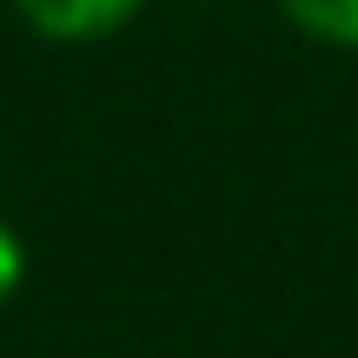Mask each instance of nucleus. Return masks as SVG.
Listing matches in <instances>:
<instances>
[{"label":"nucleus","instance_id":"1","mask_svg":"<svg viewBox=\"0 0 358 358\" xmlns=\"http://www.w3.org/2000/svg\"><path fill=\"white\" fill-rule=\"evenodd\" d=\"M20 20L34 27L40 40H60V47H80V40H106L146 7V0H13Z\"/></svg>","mask_w":358,"mask_h":358},{"label":"nucleus","instance_id":"2","mask_svg":"<svg viewBox=\"0 0 358 358\" xmlns=\"http://www.w3.org/2000/svg\"><path fill=\"white\" fill-rule=\"evenodd\" d=\"M279 13L325 47H358V0H279Z\"/></svg>","mask_w":358,"mask_h":358},{"label":"nucleus","instance_id":"3","mask_svg":"<svg viewBox=\"0 0 358 358\" xmlns=\"http://www.w3.org/2000/svg\"><path fill=\"white\" fill-rule=\"evenodd\" d=\"M20 272H27V252H20V232L0 219V306L20 292Z\"/></svg>","mask_w":358,"mask_h":358}]
</instances>
